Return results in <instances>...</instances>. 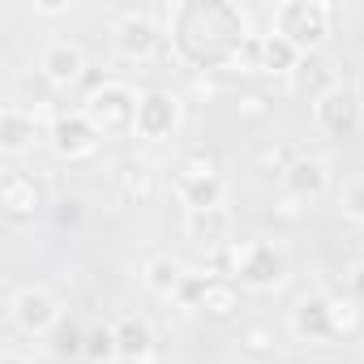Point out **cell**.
I'll list each match as a JSON object with an SVG mask.
<instances>
[{
  "instance_id": "12",
  "label": "cell",
  "mask_w": 364,
  "mask_h": 364,
  "mask_svg": "<svg viewBox=\"0 0 364 364\" xmlns=\"http://www.w3.org/2000/svg\"><path fill=\"white\" fill-rule=\"evenodd\" d=\"M39 69H43V77H48V82H56V86H69V82H77V77H82V69H86V56H82V48H77V43H69V39H56V43H48V48H43V56H39Z\"/></svg>"
},
{
  "instance_id": "17",
  "label": "cell",
  "mask_w": 364,
  "mask_h": 364,
  "mask_svg": "<svg viewBox=\"0 0 364 364\" xmlns=\"http://www.w3.org/2000/svg\"><path fill=\"white\" fill-rule=\"evenodd\" d=\"M39 124L31 112H22L18 103H9L5 112H0V150H9V154H22L31 141H35Z\"/></svg>"
},
{
  "instance_id": "11",
  "label": "cell",
  "mask_w": 364,
  "mask_h": 364,
  "mask_svg": "<svg viewBox=\"0 0 364 364\" xmlns=\"http://www.w3.org/2000/svg\"><path fill=\"white\" fill-rule=\"evenodd\" d=\"M116 48L129 56V60H141L159 48V26L150 14H124L116 22Z\"/></svg>"
},
{
  "instance_id": "1",
  "label": "cell",
  "mask_w": 364,
  "mask_h": 364,
  "mask_svg": "<svg viewBox=\"0 0 364 364\" xmlns=\"http://www.w3.org/2000/svg\"><path fill=\"white\" fill-rule=\"evenodd\" d=\"M176 48L185 52L193 65L219 69L232 65L249 39V22L236 5H223V0H206V5H176L167 9Z\"/></svg>"
},
{
  "instance_id": "19",
  "label": "cell",
  "mask_w": 364,
  "mask_h": 364,
  "mask_svg": "<svg viewBox=\"0 0 364 364\" xmlns=\"http://www.w3.org/2000/svg\"><path fill=\"white\" fill-rule=\"evenodd\" d=\"M236 309H240V287H236V279H228V274H210V287H206L202 313L215 317V321H228Z\"/></svg>"
},
{
  "instance_id": "16",
  "label": "cell",
  "mask_w": 364,
  "mask_h": 364,
  "mask_svg": "<svg viewBox=\"0 0 364 364\" xmlns=\"http://www.w3.org/2000/svg\"><path fill=\"white\" fill-rule=\"evenodd\" d=\"M176 198L189 210H215V206H223V176H180Z\"/></svg>"
},
{
  "instance_id": "2",
  "label": "cell",
  "mask_w": 364,
  "mask_h": 364,
  "mask_svg": "<svg viewBox=\"0 0 364 364\" xmlns=\"http://www.w3.org/2000/svg\"><path fill=\"white\" fill-rule=\"evenodd\" d=\"M334 18H338V9L326 5V0H287V5L274 9V35L296 43L304 56H313L321 48V39L330 35Z\"/></svg>"
},
{
  "instance_id": "27",
  "label": "cell",
  "mask_w": 364,
  "mask_h": 364,
  "mask_svg": "<svg viewBox=\"0 0 364 364\" xmlns=\"http://www.w3.org/2000/svg\"><path fill=\"white\" fill-rule=\"evenodd\" d=\"M338 202H343V210H347L351 219H364V176H360V180H351V185L343 189V198H338Z\"/></svg>"
},
{
  "instance_id": "3",
  "label": "cell",
  "mask_w": 364,
  "mask_h": 364,
  "mask_svg": "<svg viewBox=\"0 0 364 364\" xmlns=\"http://www.w3.org/2000/svg\"><path fill=\"white\" fill-rule=\"evenodd\" d=\"M137 99H141V95H133L129 86L103 82V86L90 90V99H86L82 112H86L90 124H95L99 133H107V137H116V133H137Z\"/></svg>"
},
{
  "instance_id": "4",
  "label": "cell",
  "mask_w": 364,
  "mask_h": 364,
  "mask_svg": "<svg viewBox=\"0 0 364 364\" xmlns=\"http://www.w3.org/2000/svg\"><path fill=\"white\" fill-rule=\"evenodd\" d=\"M313 116H317L321 133H330V137H355L360 124H364V103H360L355 86H343L338 82L334 90H326L313 103Z\"/></svg>"
},
{
  "instance_id": "29",
  "label": "cell",
  "mask_w": 364,
  "mask_h": 364,
  "mask_svg": "<svg viewBox=\"0 0 364 364\" xmlns=\"http://www.w3.org/2000/svg\"><path fill=\"white\" fill-rule=\"evenodd\" d=\"M245 347H249V351H266V347H270V343H266V330H249V334H245Z\"/></svg>"
},
{
  "instance_id": "20",
  "label": "cell",
  "mask_w": 364,
  "mask_h": 364,
  "mask_svg": "<svg viewBox=\"0 0 364 364\" xmlns=\"http://www.w3.org/2000/svg\"><path fill=\"white\" fill-rule=\"evenodd\" d=\"M296 82H300V90H304V95H313V103H317L326 90H334V86H338V77H334L330 60H321L317 52L300 60V69H296Z\"/></svg>"
},
{
  "instance_id": "23",
  "label": "cell",
  "mask_w": 364,
  "mask_h": 364,
  "mask_svg": "<svg viewBox=\"0 0 364 364\" xmlns=\"http://www.w3.org/2000/svg\"><path fill=\"white\" fill-rule=\"evenodd\" d=\"M82 355H86V360H95V364L120 360V355H116V330H112V326H95V330H86Z\"/></svg>"
},
{
  "instance_id": "6",
  "label": "cell",
  "mask_w": 364,
  "mask_h": 364,
  "mask_svg": "<svg viewBox=\"0 0 364 364\" xmlns=\"http://www.w3.org/2000/svg\"><path fill=\"white\" fill-rule=\"evenodd\" d=\"M99 137H103V133L90 124L86 112H65V116H56V120H52V133H48V141H52V150H56L60 159H86V154H95Z\"/></svg>"
},
{
  "instance_id": "7",
  "label": "cell",
  "mask_w": 364,
  "mask_h": 364,
  "mask_svg": "<svg viewBox=\"0 0 364 364\" xmlns=\"http://www.w3.org/2000/svg\"><path fill=\"white\" fill-rule=\"evenodd\" d=\"M180 129V99L167 90H146L137 99V133L150 141H163Z\"/></svg>"
},
{
  "instance_id": "13",
  "label": "cell",
  "mask_w": 364,
  "mask_h": 364,
  "mask_svg": "<svg viewBox=\"0 0 364 364\" xmlns=\"http://www.w3.org/2000/svg\"><path fill=\"white\" fill-rule=\"evenodd\" d=\"M291 330L309 343L334 338V317H330V296H304L291 313Z\"/></svg>"
},
{
  "instance_id": "8",
  "label": "cell",
  "mask_w": 364,
  "mask_h": 364,
  "mask_svg": "<svg viewBox=\"0 0 364 364\" xmlns=\"http://www.w3.org/2000/svg\"><path fill=\"white\" fill-rule=\"evenodd\" d=\"M0 206H5L9 219H35L48 206V193L35 176L26 171H5L0 176Z\"/></svg>"
},
{
  "instance_id": "22",
  "label": "cell",
  "mask_w": 364,
  "mask_h": 364,
  "mask_svg": "<svg viewBox=\"0 0 364 364\" xmlns=\"http://www.w3.org/2000/svg\"><path fill=\"white\" fill-rule=\"evenodd\" d=\"M120 193L129 202H137V206L154 198V171H150V163H124L120 167Z\"/></svg>"
},
{
  "instance_id": "26",
  "label": "cell",
  "mask_w": 364,
  "mask_h": 364,
  "mask_svg": "<svg viewBox=\"0 0 364 364\" xmlns=\"http://www.w3.org/2000/svg\"><path fill=\"white\" fill-rule=\"evenodd\" d=\"M330 317H334V334H343V330H351V326L360 321V309H355V300L330 296Z\"/></svg>"
},
{
  "instance_id": "30",
  "label": "cell",
  "mask_w": 364,
  "mask_h": 364,
  "mask_svg": "<svg viewBox=\"0 0 364 364\" xmlns=\"http://www.w3.org/2000/svg\"><path fill=\"white\" fill-rule=\"evenodd\" d=\"M65 9H69V5H60V0H43V5H39V14H52V18L65 14Z\"/></svg>"
},
{
  "instance_id": "15",
  "label": "cell",
  "mask_w": 364,
  "mask_h": 364,
  "mask_svg": "<svg viewBox=\"0 0 364 364\" xmlns=\"http://www.w3.org/2000/svg\"><path fill=\"white\" fill-rule=\"evenodd\" d=\"M112 330H116V355H120V360H129V364L150 360V351H154V334H150V326H146L141 317H120Z\"/></svg>"
},
{
  "instance_id": "25",
  "label": "cell",
  "mask_w": 364,
  "mask_h": 364,
  "mask_svg": "<svg viewBox=\"0 0 364 364\" xmlns=\"http://www.w3.org/2000/svg\"><path fill=\"white\" fill-rule=\"evenodd\" d=\"M180 176H219V163L206 154V150H189L176 159V180Z\"/></svg>"
},
{
  "instance_id": "18",
  "label": "cell",
  "mask_w": 364,
  "mask_h": 364,
  "mask_svg": "<svg viewBox=\"0 0 364 364\" xmlns=\"http://www.w3.org/2000/svg\"><path fill=\"white\" fill-rule=\"evenodd\" d=\"M300 60H304V52H300L296 43H287L283 35L270 31V35L257 39V65H262L266 73H296Z\"/></svg>"
},
{
  "instance_id": "21",
  "label": "cell",
  "mask_w": 364,
  "mask_h": 364,
  "mask_svg": "<svg viewBox=\"0 0 364 364\" xmlns=\"http://www.w3.org/2000/svg\"><path fill=\"white\" fill-rule=\"evenodd\" d=\"M180 279H185V266H180L176 257H150V266H146V287L154 291V296H176V287H180Z\"/></svg>"
},
{
  "instance_id": "14",
  "label": "cell",
  "mask_w": 364,
  "mask_h": 364,
  "mask_svg": "<svg viewBox=\"0 0 364 364\" xmlns=\"http://www.w3.org/2000/svg\"><path fill=\"white\" fill-rule=\"evenodd\" d=\"M185 232H189L193 245L219 249V245H228V236H232V215H228L223 206H215V210H189Z\"/></svg>"
},
{
  "instance_id": "28",
  "label": "cell",
  "mask_w": 364,
  "mask_h": 364,
  "mask_svg": "<svg viewBox=\"0 0 364 364\" xmlns=\"http://www.w3.org/2000/svg\"><path fill=\"white\" fill-rule=\"evenodd\" d=\"M347 287H351V300H364V262H360V266H351Z\"/></svg>"
},
{
  "instance_id": "24",
  "label": "cell",
  "mask_w": 364,
  "mask_h": 364,
  "mask_svg": "<svg viewBox=\"0 0 364 364\" xmlns=\"http://www.w3.org/2000/svg\"><path fill=\"white\" fill-rule=\"evenodd\" d=\"M206 287H210V274H193V270H185V279H180V287H176L171 300H176L180 309H198V313H202Z\"/></svg>"
},
{
  "instance_id": "5",
  "label": "cell",
  "mask_w": 364,
  "mask_h": 364,
  "mask_svg": "<svg viewBox=\"0 0 364 364\" xmlns=\"http://www.w3.org/2000/svg\"><path fill=\"white\" fill-rule=\"evenodd\" d=\"M232 266H236L240 283L253 291H270L287 274V262L274 245H232Z\"/></svg>"
},
{
  "instance_id": "10",
  "label": "cell",
  "mask_w": 364,
  "mask_h": 364,
  "mask_svg": "<svg viewBox=\"0 0 364 364\" xmlns=\"http://www.w3.org/2000/svg\"><path fill=\"white\" fill-rule=\"evenodd\" d=\"M283 185L296 202H317L330 189V171H326L321 159H291L283 167Z\"/></svg>"
},
{
  "instance_id": "31",
  "label": "cell",
  "mask_w": 364,
  "mask_h": 364,
  "mask_svg": "<svg viewBox=\"0 0 364 364\" xmlns=\"http://www.w3.org/2000/svg\"><path fill=\"white\" fill-rule=\"evenodd\" d=\"M0 364H26L22 355H5V360H0Z\"/></svg>"
},
{
  "instance_id": "9",
  "label": "cell",
  "mask_w": 364,
  "mask_h": 364,
  "mask_svg": "<svg viewBox=\"0 0 364 364\" xmlns=\"http://www.w3.org/2000/svg\"><path fill=\"white\" fill-rule=\"evenodd\" d=\"M14 321H18L26 334H48V330L60 321V304H56V296H48L43 287H26V291H18V300H14Z\"/></svg>"
}]
</instances>
